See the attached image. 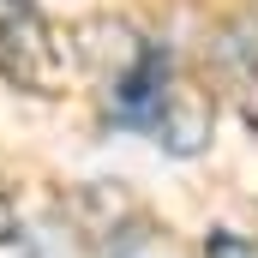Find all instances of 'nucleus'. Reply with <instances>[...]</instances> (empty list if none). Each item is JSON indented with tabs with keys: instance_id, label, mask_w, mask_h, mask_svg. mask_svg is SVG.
<instances>
[{
	"instance_id": "obj_3",
	"label": "nucleus",
	"mask_w": 258,
	"mask_h": 258,
	"mask_svg": "<svg viewBox=\"0 0 258 258\" xmlns=\"http://www.w3.org/2000/svg\"><path fill=\"white\" fill-rule=\"evenodd\" d=\"M0 258H36V240L18 222V210L6 204V192H0Z\"/></svg>"
},
{
	"instance_id": "obj_2",
	"label": "nucleus",
	"mask_w": 258,
	"mask_h": 258,
	"mask_svg": "<svg viewBox=\"0 0 258 258\" xmlns=\"http://www.w3.org/2000/svg\"><path fill=\"white\" fill-rule=\"evenodd\" d=\"M0 78L30 96H60L66 54L36 0H0Z\"/></svg>"
},
{
	"instance_id": "obj_1",
	"label": "nucleus",
	"mask_w": 258,
	"mask_h": 258,
	"mask_svg": "<svg viewBox=\"0 0 258 258\" xmlns=\"http://www.w3.org/2000/svg\"><path fill=\"white\" fill-rule=\"evenodd\" d=\"M84 60L96 66L102 102H108V114L120 126L150 132L174 156L204 150V138H210V96L180 78V66H174V54L162 42L132 36L126 24H90Z\"/></svg>"
},
{
	"instance_id": "obj_4",
	"label": "nucleus",
	"mask_w": 258,
	"mask_h": 258,
	"mask_svg": "<svg viewBox=\"0 0 258 258\" xmlns=\"http://www.w3.org/2000/svg\"><path fill=\"white\" fill-rule=\"evenodd\" d=\"M204 258H258V240L234 234V228H216V234L204 240Z\"/></svg>"
}]
</instances>
